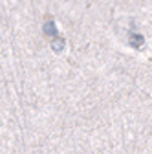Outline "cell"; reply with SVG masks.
<instances>
[{
	"instance_id": "cell-2",
	"label": "cell",
	"mask_w": 152,
	"mask_h": 154,
	"mask_svg": "<svg viewBox=\"0 0 152 154\" xmlns=\"http://www.w3.org/2000/svg\"><path fill=\"white\" fill-rule=\"evenodd\" d=\"M44 33H46V35H51V37H55V35H57V29H55L53 20H48V22L44 24Z\"/></svg>"
},
{
	"instance_id": "cell-3",
	"label": "cell",
	"mask_w": 152,
	"mask_h": 154,
	"mask_svg": "<svg viewBox=\"0 0 152 154\" xmlns=\"http://www.w3.org/2000/svg\"><path fill=\"white\" fill-rule=\"evenodd\" d=\"M51 46H53V50H55V51H61V50L64 48V38H55Z\"/></svg>"
},
{
	"instance_id": "cell-1",
	"label": "cell",
	"mask_w": 152,
	"mask_h": 154,
	"mask_svg": "<svg viewBox=\"0 0 152 154\" xmlns=\"http://www.w3.org/2000/svg\"><path fill=\"white\" fill-rule=\"evenodd\" d=\"M128 42H130V46H132V48L139 50V48H143V44H145V37H143L141 33H132Z\"/></svg>"
}]
</instances>
